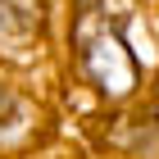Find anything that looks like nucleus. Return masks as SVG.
<instances>
[{
	"mask_svg": "<svg viewBox=\"0 0 159 159\" xmlns=\"http://www.w3.org/2000/svg\"><path fill=\"white\" fill-rule=\"evenodd\" d=\"M23 118H27L23 100H18V96H9V91L0 86V141H5V136H18V132H23Z\"/></svg>",
	"mask_w": 159,
	"mask_h": 159,
	"instance_id": "3",
	"label": "nucleus"
},
{
	"mask_svg": "<svg viewBox=\"0 0 159 159\" xmlns=\"http://www.w3.org/2000/svg\"><path fill=\"white\" fill-rule=\"evenodd\" d=\"M41 18V0H0V41H23Z\"/></svg>",
	"mask_w": 159,
	"mask_h": 159,
	"instance_id": "2",
	"label": "nucleus"
},
{
	"mask_svg": "<svg viewBox=\"0 0 159 159\" xmlns=\"http://www.w3.org/2000/svg\"><path fill=\"white\" fill-rule=\"evenodd\" d=\"M77 59H82V73L105 96H127L136 86V73H141L132 46L123 37V23L100 9L82 14V23H77Z\"/></svg>",
	"mask_w": 159,
	"mask_h": 159,
	"instance_id": "1",
	"label": "nucleus"
}]
</instances>
